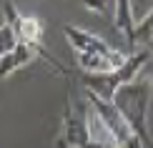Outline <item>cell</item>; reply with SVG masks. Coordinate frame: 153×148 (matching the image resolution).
I'll return each instance as SVG.
<instances>
[{"label":"cell","instance_id":"obj_1","mask_svg":"<svg viewBox=\"0 0 153 148\" xmlns=\"http://www.w3.org/2000/svg\"><path fill=\"white\" fill-rule=\"evenodd\" d=\"M151 91H153V78L151 75H138L136 80L126 83L118 88L113 95V106L128 123L131 133L141 138L143 146H153L151 131H148V108H151Z\"/></svg>","mask_w":153,"mask_h":148},{"label":"cell","instance_id":"obj_2","mask_svg":"<svg viewBox=\"0 0 153 148\" xmlns=\"http://www.w3.org/2000/svg\"><path fill=\"white\" fill-rule=\"evenodd\" d=\"M148 63H151V53L146 48L133 50L128 55V60H126L118 70L98 73V75L83 73V88H85V93H93V95H98V98H103V100H113V95H116L118 88H123L126 83L136 80Z\"/></svg>","mask_w":153,"mask_h":148},{"label":"cell","instance_id":"obj_3","mask_svg":"<svg viewBox=\"0 0 153 148\" xmlns=\"http://www.w3.org/2000/svg\"><path fill=\"white\" fill-rule=\"evenodd\" d=\"M3 13H5V23L13 28V33H15L18 43H25V45L35 48V50H38V55H40V58H43V60H45L53 70H58V73H63V75H68V68H65V65H60V63H58V60H55V58L45 50V45H43V25H40V20L20 15L10 0H5V3H3Z\"/></svg>","mask_w":153,"mask_h":148},{"label":"cell","instance_id":"obj_4","mask_svg":"<svg viewBox=\"0 0 153 148\" xmlns=\"http://www.w3.org/2000/svg\"><path fill=\"white\" fill-rule=\"evenodd\" d=\"M91 136H88V103H75L68 98L63 108V123L60 136L55 141V148H88Z\"/></svg>","mask_w":153,"mask_h":148},{"label":"cell","instance_id":"obj_5","mask_svg":"<svg viewBox=\"0 0 153 148\" xmlns=\"http://www.w3.org/2000/svg\"><path fill=\"white\" fill-rule=\"evenodd\" d=\"M85 98H88V106L95 111V115L103 120V126L111 131V136L116 138V143L123 148V146H126V141H128L133 133H131L128 123L123 120V115L116 111L113 100H103V98H98V95H93V93H85Z\"/></svg>","mask_w":153,"mask_h":148},{"label":"cell","instance_id":"obj_6","mask_svg":"<svg viewBox=\"0 0 153 148\" xmlns=\"http://www.w3.org/2000/svg\"><path fill=\"white\" fill-rule=\"evenodd\" d=\"M63 33H65L68 43L73 45V50H75L78 55H80V53H88V55H111V53H116V48H111L103 38L88 33V30L78 28V25H65Z\"/></svg>","mask_w":153,"mask_h":148},{"label":"cell","instance_id":"obj_7","mask_svg":"<svg viewBox=\"0 0 153 148\" xmlns=\"http://www.w3.org/2000/svg\"><path fill=\"white\" fill-rule=\"evenodd\" d=\"M35 55H38L35 48L25 45V43H18V45L13 48L10 53H5L3 58H0V78H8L10 73H15V70L30 65Z\"/></svg>","mask_w":153,"mask_h":148},{"label":"cell","instance_id":"obj_8","mask_svg":"<svg viewBox=\"0 0 153 148\" xmlns=\"http://www.w3.org/2000/svg\"><path fill=\"white\" fill-rule=\"evenodd\" d=\"M116 30L126 38L131 53L136 50V20H133L131 0H116Z\"/></svg>","mask_w":153,"mask_h":148},{"label":"cell","instance_id":"obj_9","mask_svg":"<svg viewBox=\"0 0 153 148\" xmlns=\"http://www.w3.org/2000/svg\"><path fill=\"white\" fill-rule=\"evenodd\" d=\"M138 40L141 43H151L153 40V10L136 25V45H138Z\"/></svg>","mask_w":153,"mask_h":148},{"label":"cell","instance_id":"obj_10","mask_svg":"<svg viewBox=\"0 0 153 148\" xmlns=\"http://www.w3.org/2000/svg\"><path fill=\"white\" fill-rule=\"evenodd\" d=\"M15 45H18V38H15V33H13V28L8 23H3L0 25V58H3L5 53H10Z\"/></svg>","mask_w":153,"mask_h":148},{"label":"cell","instance_id":"obj_11","mask_svg":"<svg viewBox=\"0 0 153 148\" xmlns=\"http://www.w3.org/2000/svg\"><path fill=\"white\" fill-rule=\"evenodd\" d=\"M108 0H83V5H85L88 10H93V13H108Z\"/></svg>","mask_w":153,"mask_h":148}]
</instances>
